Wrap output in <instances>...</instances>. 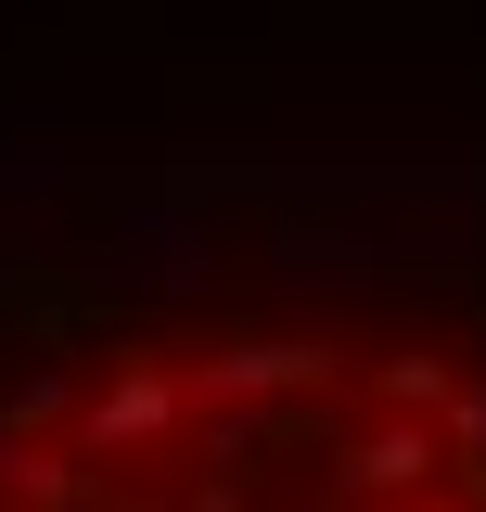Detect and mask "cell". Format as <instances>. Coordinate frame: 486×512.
<instances>
[{
    "instance_id": "cell-1",
    "label": "cell",
    "mask_w": 486,
    "mask_h": 512,
    "mask_svg": "<svg viewBox=\"0 0 486 512\" xmlns=\"http://www.w3.org/2000/svg\"><path fill=\"white\" fill-rule=\"evenodd\" d=\"M0 512H486V269L0 256Z\"/></svg>"
}]
</instances>
